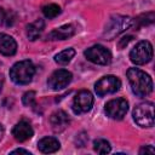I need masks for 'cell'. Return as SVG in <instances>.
<instances>
[{
  "mask_svg": "<svg viewBox=\"0 0 155 155\" xmlns=\"http://www.w3.org/2000/svg\"><path fill=\"white\" fill-rule=\"evenodd\" d=\"M93 149L98 154H108V153H110L111 147H110V144H109L108 140L99 138V139H96L93 142Z\"/></svg>",
  "mask_w": 155,
  "mask_h": 155,
  "instance_id": "obj_19",
  "label": "cell"
},
{
  "mask_svg": "<svg viewBox=\"0 0 155 155\" xmlns=\"http://www.w3.org/2000/svg\"><path fill=\"white\" fill-rule=\"evenodd\" d=\"M5 15H6V11H4V10L0 7V25L5 24Z\"/></svg>",
  "mask_w": 155,
  "mask_h": 155,
  "instance_id": "obj_24",
  "label": "cell"
},
{
  "mask_svg": "<svg viewBox=\"0 0 155 155\" xmlns=\"http://www.w3.org/2000/svg\"><path fill=\"white\" fill-rule=\"evenodd\" d=\"M4 133H5V130H4V126L0 124V140L2 139V137H4Z\"/></svg>",
  "mask_w": 155,
  "mask_h": 155,
  "instance_id": "obj_26",
  "label": "cell"
},
{
  "mask_svg": "<svg viewBox=\"0 0 155 155\" xmlns=\"http://www.w3.org/2000/svg\"><path fill=\"white\" fill-rule=\"evenodd\" d=\"M16 51H17L16 40L5 33H0V53L4 56H13Z\"/></svg>",
  "mask_w": 155,
  "mask_h": 155,
  "instance_id": "obj_14",
  "label": "cell"
},
{
  "mask_svg": "<svg viewBox=\"0 0 155 155\" xmlns=\"http://www.w3.org/2000/svg\"><path fill=\"white\" fill-rule=\"evenodd\" d=\"M16 153H23V154H29V155H30V151L24 150V149H16V150H13L11 154H16Z\"/></svg>",
  "mask_w": 155,
  "mask_h": 155,
  "instance_id": "obj_25",
  "label": "cell"
},
{
  "mask_svg": "<svg viewBox=\"0 0 155 155\" xmlns=\"http://www.w3.org/2000/svg\"><path fill=\"white\" fill-rule=\"evenodd\" d=\"M61 148V143L54 137H44L38 142V149L44 154L56 153Z\"/></svg>",
  "mask_w": 155,
  "mask_h": 155,
  "instance_id": "obj_15",
  "label": "cell"
},
{
  "mask_svg": "<svg viewBox=\"0 0 155 155\" xmlns=\"http://www.w3.org/2000/svg\"><path fill=\"white\" fill-rule=\"evenodd\" d=\"M34 134L33 127L30 126V124L25 120L19 121L18 124H16L12 128V136L15 137L16 140L18 142H25L28 139H30Z\"/></svg>",
  "mask_w": 155,
  "mask_h": 155,
  "instance_id": "obj_12",
  "label": "cell"
},
{
  "mask_svg": "<svg viewBox=\"0 0 155 155\" xmlns=\"http://www.w3.org/2000/svg\"><path fill=\"white\" fill-rule=\"evenodd\" d=\"M35 74V67L31 61L24 59L15 63L10 69V78L17 85H27Z\"/></svg>",
  "mask_w": 155,
  "mask_h": 155,
  "instance_id": "obj_2",
  "label": "cell"
},
{
  "mask_svg": "<svg viewBox=\"0 0 155 155\" xmlns=\"http://www.w3.org/2000/svg\"><path fill=\"white\" fill-rule=\"evenodd\" d=\"M70 124V119L64 110H56L50 116V125L56 133L64 131Z\"/></svg>",
  "mask_w": 155,
  "mask_h": 155,
  "instance_id": "obj_11",
  "label": "cell"
},
{
  "mask_svg": "<svg viewBox=\"0 0 155 155\" xmlns=\"http://www.w3.org/2000/svg\"><path fill=\"white\" fill-rule=\"evenodd\" d=\"M35 99H36V93L34 91H28L23 94L22 103L25 107H33V105H35Z\"/></svg>",
  "mask_w": 155,
  "mask_h": 155,
  "instance_id": "obj_21",
  "label": "cell"
},
{
  "mask_svg": "<svg viewBox=\"0 0 155 155\" xmlns=\"http://www.w3.org/2000/svg\"><path fill=\"white\" fill-rule=\"evenodd\" d=\"M2 84H4V80H2V76L0 75V91H1V88H2Z\"/></svg>",
  "mask_w": 155,
  "mask_h": 155,
  "instance_id": "obj_27",
  "label": "cell"
},
{
  "mask_svg": "<svg viewBox=\"0 0 155 155\" xmlns=\"http://www.w3.org/2000/svg\"><path fill=\"white\" fill-rule=\"evenodd\" d=\"M75 34V29L71 24L61 25L47 34V40H65Z\"/></svg>",
  "mask_w": 155,
  "mask_h": 155,
  "instance_id": "obj_13",
  "label": "cell"
},
{
  "mask_svg": "<svg viewBox=\"0 0 155 155\" xmlns=\"http://www.w3.org/2000/svg\"><path fill=\"white\" fill-rule=\"evenodd\" d=\"M71 79H73V74L69 70L58 69V70H54L50 75L48 80H47V85L53 91H59V90L65 88L70 84Z\"/></svg>",
  "mask_w": 155,
  "mask_h": 155,
  "instance_id": "obj_10",
  "label": "cell"
},
{
  "mask_svg": "<svg viewBox=\"0 0 155 155\" xmlns=\"http://www.w3.org/2000/svg\"><path fill=\"white\" fill-rule=\"evenodd\" d=\"M132 92L137 97H145L153 91V80L149 74L139 68H130L126 73Z\"/></svg>",
  "mask_w": 155,
  "mask_h": 155,
  "instance_id": "obj_1",
  "label": "cell"
},
{
  "mask_svg": "<svg viewBox=\"0 0 155 155\" xmlns=\"http://www.w3.org/2000/svg\"><path fill=\"white\" fill-rule=\"evenodd\" d=\"M127 110H128V102L125 98H114L109 101L104 107V111L107 116H109L113 120L124 119Z\"/></svg>",
  "mask_w": 155,
  "mask_h": 155,
  "instance_id": "obj_8",
  "label": "cell"
},
{
  "mask_svg": "<svg viewBox=\"0 0 155 155\" xmlns=\"http://www.w3.org/2000/svg\"><path fill=\"white\" fill-rule=\"evenodd\" d=\"M42 13L46 18H54L61 13V7L57 4H48L42 7Z\"/></svg>",
  "mask_w": 155,
  "mask_h": 155,
  "instance_id": "obj_20",
  "label": "cell"
},
{
  "mask_svg": "<svg viewBox=\"0 0 155 155\" xmlns=\"http://www.w3.org/2000/svg\"><path fill=\"white\" fill-rule=\"evenodd\" d=\"M133 120L140 127L154 126V103L143 102L133 110Z\"/></svg>",
  "mask_w": 155,
  "mask_h": 155,
  "instance_id": "obj_4",
  "label": "cell"
},
{
  "mask_svg": "<svg viewBox=\"0 0 155 155\" xmlns=\"http://www.w3.org/2000/svg\"><path fill=\"white\" fill-rule=\"evenodd\" d=\"M132 27V18L128 16L122 15H114L109 18L108 23L105 24L103 36L105 40H113L119 36L121 33L126 31Z\"/></svg>",
  "mask_w": 155,
  "mask_h": 155,
  "instance_id": "obj_3",
  "label": "cell"
},
{
  "mask_svg": "<svg viewBox=\"0 0 155 155\" xmlns=\"http://www.w3.org/2000/svg\"><path fill=\"white\" fill-rule=\"evenodd\" d=\"M155 19V15L154 12H147V13H143V15H139L137 18L132 19V25L137 24V28L140 27V25H148V24H151Z\"/></svg>",
  "mask_w": 155,
  "mask_h": 155,
  "instance_id": "obj_18",
  "label": "cell"
},
{
  "mask_svg": "<svg viewBox=\"0 0 155 155\" xmlns=\"http://www.w3.org/2000/svg\"><path fill=\"white\" fill-rule=\"evenodd\" d=\"M153 58V45L147 41H139L130 52V59L136 65H143L151 61Z\"/></svg>",
  "mask_w": 155,
  "mask_h": 155,
  "instance_id": "obj_5",
  "label": "cell"
},
{
  "mask_svg": "<svg viewBox=\"0 0 155 155\" xmlns=\"http://www.w3.org/2000/svg\"><path fill=\"white\" fill-rule=\"evenodd\" d=\"M75 56V50L73 47H69V48H65L63 51H61L59 53H57L54 56V62L58 63V64H68Z\"/></svg>",
  "mask_w": 155,
  "mask_h": 155,
  "instance_id": "obj_17",
  "label": "cell"
},
{
  "mask_svg": "<svg viewBox=\"0 0 155 155\" xmlns=\"http://www.w3.org/2000/svg\"><path fill=\"white\" fill-rule=\"evenodd\" d=\"M45 28V22L44 19H36L33 23L27 25V36L30 41H34L36 39H39V36L41 35L42 30Z\"/></svg>",
  "mask_w": 155,
  "mask_h": 155,
  "instance_id": "obj_16",
  "label": "cell"
},
{
  "mask_svg": "<svg viewBox=\"0 0 155 155\" xmlns=\"http://www.w3.org/2000/svg\"><path fill=\"white\" fill-rule=\"evenodd\" d=\"M144 153H151L154 154L155 153V149L153 148V145H144L139 149V154H144Z\"/></svg>",
  "mask_w": 155,
  "mask_h": 155,
  "instance_id": "obj_22",
  "label": "cell"
},
{
  "mask_svg": "<svg viewBox=\"0 0 155 155\" xmlns=\"http://www.w3.org/2000/svg\"><path fill=\"white\" fill-rule=\"evenodd\" d=\"M93 105V96L88 90L79 91L73 99V110L75 114H82L91 110Z\"/></svg>",
  "mask_w": 155,
  "mask_h": 155,
  "instance_id": "obj_9",
  "label": "cell"
},
{
  "mask_svg": "<svg viewBox=\"0 0 155 155\" xmlns=\"http://www.w3.org/2000/svg\"><path fill=\"white\" fill-rule=\"evenodd\" d=\"M120 87H121V81L119 78L114 75H105L94 84V91L99 97L115 93L120 90Z\"/></svg>",
  "mask_w": 155,
  "mask_h": 155,
  "instance_id": "obj_7",
  "label": "cell"
},
{
  "mask_svg": "<svg viewBox=\"0 0 155 155\" xmlns=\"http://www.w3.org/2000/svg\"><path fill=\"white\" fill-rule=\"evenodd\" d=\"M131 40H132V36H125V38H122V39L119 41V47H121V48L125 47Z\"/></svg>",
  "mask_w": 155,
  "mask_h": 155,
  "instance_id": "obj_23",
  "label": "cell"
},
{
  "mask_svg": "<svg viewBox=\"0 0 155 155\" xmlns=\"http://www.w3.org/2000/svg\"><path fill=\"white\" fill-rule=\"evenodd\" d=\"M84 54L90 62H92L94 64L107 65L111 62V52L107 47H104L103 45H99V44L93 45V46L88 47L87 50H85Z\"/></svg>",
  "mask_w": 155,
  "mask_h": 155,
  "instance_id": "obj_6",
  "label": "cell"
}]
</instances>
